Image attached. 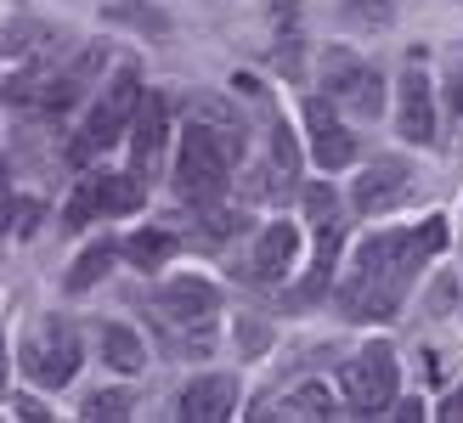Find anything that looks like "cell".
I'll return each instance as SVG.
<instances>
[{
  "label": "cell",
  "instance_id": "23",
  "mask_svg": "<svg viewBox=\"0 0 463 423\" xmlns=\"http://www.w3.org/2000/svg\"><path fill=\"white\" fill-rule=\"evenodd\" d=\"M306 209H311L317 221H334V186H311V193H306Z\"/></svg>",
  "mask_w": 463,
  "mask_h": 423
},
{
  "label": "cell",
  "instance_id": "25",
  "mask_svg": "<svg viewBox=\"0 0 463 423\" xmlns=\"http://www.w3.org/2000/svg\"><path fill=\"white\" fill-rule=\"evenodd\" d=\"M12 412H17V418H29V423H40V418H45V407L34 401V395H17V401H12Z\"/></svg>",
  "mask_w": 463,
  "mask_h": 423
},
{
  "label": "cell",
  "instance_id": "29",
  "mask_svg": "<svg viewBox=\"0 0 463 423\" xmlns=\"http://www.w3.org/2000/svg\"><path fill=\"white\" fill-rule=\"evenodd\" d=\"M0 395H6V350H0Z\"/></svg>",
  "mask_w": 463,
  "mask_h": 423
},
{
  "label": "cell",
  "instance_id": "11",
  "mask_svg": "<svg viewBox=\"0 0 463 423\" xmlns=\"http://www.w3.org/2000/svg\"><path fill=\"white\" fill-rule=\"evenodd\" d=\"M306 130H311V158L322 164V170H345V164H356V136L339 125V113H334V102H311V113H306Z\"/></svg>",
  "mask_w": 463,
  "mask_h": 423
},
{
  "label": "cell",
  "instance_id": "27",
  "mask_svg": "<svg viewBox=\"0 0 463 423\" xmlns=\"http://www.w3.org/2000/svg\"><path fill=\"white\" fill-rule=\"evenodd\" d=\"M447 97H452V113H463V74H452V85H447Z\"/></svg>",
  "mask_w": 463,
  "mask_h": 423
},
{
  "label": "cell",
  "instance_id": "7",
  "mask_svg": "<svg viewBox=\"0 0 463 423\" xmlns=\"http://www.w3.org/2000/svg\"><path fill=\"white\" fill-rule=\"evenodd\" d=\"M158 311L181 327H203L215 322L221 311V288L210 277H165V288H158Z\"/></svg>",
  "mask_w": 463,
  "mask_h": 423
},
{
  "label": "cell",
  "instance_id": "16",
  "mask_svg": "<svg viewBox=\"0 0 463 423\" xmlns=\"http://www.w3.org/2000/svg\"><path fill=\"white\" fill-rule=\"evenodd\" d=\"M97 344H102V362H108V367H119V372H142V367H147V344L136 339L125 322H102Z\"/></svg>",
  "mask_w": 463,
  "mask_h": 423
},
{
  "label": "cell",
  "instance_id": "21",
  "mask_svg": "<svg viewBox=\"0 0 463 423\" xmlns=\"http://www.w3.org/2000/svg\"><path fill=\"white\" fill-rule=\"evenodd\" d=\"M130 412V390H97L85 401V418H97V423H119Z\"/></svg>",
  "mask_w": 463,
  "mask_h": 423
},
{
  "label": "cell",
  "instance_id": "2",
  "mask_svg": "<svg viewBox=\"0 0 463 423\" xmlns=\"http://www.w3.org/2000/svg\"><path fill=\"white\" fill-rule=\"evenodd\" d=\"M396 379H402V367H396V350H390V344H367V350H356V356L345 362V372H339L345 407L362 412V418L384 412L390 401H396Z\"/></svg>",
  "mask_w": 463,
  "mask_h": 423
},
{
  "label": "cell",
  "instance_id": "17",
  "mask_svg": "<svg viewBox=\"0 0 463 423\" xmlns=\"http://www.w3.org/2000/svg\"><path fill=\"white\" fill-rule=\"evenodd\" d=\"M113 260H119V249H113L108 238H97V243H90V249L80 254L74 266H68L62 288H68V294H85V288H97V282H102V277L113 271Z\"/></svg>",
  "mask_w": 463,
  "mask_h": 423
},
{
  "label": "cell",
  "instance_id": "20",
  "mask_svg": "<svg viewBox=\"0 0 463 423\" xmlns=\"http://www.w3.org/2000/svg\"><path fill=\"white\" fill-rule=\"evenodd\" d=\"M283 412L288 418H334V395L322 384H299L294 395H283Z\"/></svg>",
  "mask_w": 463,
  "mask_h": 423
},
{
  "label": "cell",
  "instance_id": "18",
  "mask_svg": "<svg viewBox=\"0 0 463 423\" xmlns=\"http://www.w3.org/2000/svg\"><path fill=\"white\" fill-rule=\"evenodd\" d=\"M170 254H175V238H170V231H158V226L130 231V243H125V260H130L136 271H158Z\"/></svg>",
  "mask_w": 463,
  "mask_h": 423
},
{
  "label": "cell",
  "instance_id": "10",
  "mask_svg": "<svg viewBox=\"0 0 463 423\" xmlns=\"http://www.w3.org/2000/svg\"><path fill=\"white\" fill-rule=\"evenodd\" d=\"M238 379L232 372H203V379H193L187 390H181V418L187 423H226L238 418Z\"/></svg>",
  "mask_w": 463,
  "mask_h": 423
},
{
  "label": "cell",
  "instance_id": "14",
  "mask_svg": "<svg viewBox=\"0 0 463 423\" xmlns=\"http://www.w3.org/2000/svg\"><path fill=\"white\" fill-rule=\"evenodd\" d=\"M402 282H390V277H367V271H356L351 282H345V294H339V305L351 316H362V322H384L390 311L402 305Z\"/></svg>",
  "mask_w": 463,
  "mask_h": 423
},
{
  "label": "cell",
  "instance_id": "5",
  "mask_svg": "<svg viewBox=\"0 0 463 423\" xmlns=\"http://www.w3.org/2000/svg\"><path fill=\"white\" fill-rule=\"evenodd\" d=\"M136 102H142V80H136V68H125V74H113V85L97 97V108H90V119H85V130H80L74 158H90V153L113 147V141L125 136V125H130Z\"/></svg>",
  "mask_w": 463,
  "mask_h": 423
},
{
  "label": "cell",
  "instance_id": "8",
  "mask_svg": "<svg viewBox=\"0 0 463 423\" xmlns=\"http://www.w3.org/2000/svg\"><path fill=\"white\" fill-rule=\"evenodd\" d=\"M419 266H424V254L412 249V231H373V238L356 249V271L390 277V282H402V288H407V277Z\"/></svg>",
  "mask_w": 463,
  "mask_h": 423
},
{
  "label": "cell",
  "instance_id": "22",
  "mask_svg": "<svg viewBox=\"0 0 463 423\" xmlns=\"http://www.w3.org/2000/svg\"><path fill=\"white\" fill-rule=\"evenodd\" d=\"M90 215H97V198H90V181H80V193H74V203H68L62 226H68V231H85V226H90Z\"/></svg>",
  "mask_w": 463,
  "mask_h": 423
},
{
  "label": "cell",
  "instance_id": "13",
  "mask_svg": "<svg viewBox=\"0 0 463 423\" xmlns=\"http://www.w3.org/2000/svg\"><path fill=\"white\" fill-rule=\"evenodd\" d=\"M294 260H299V231L288 221L260 226V238H254V282H283Z\"/></svg>",
  "mask_w": 463,
  "mask_h": 423
},
{
  "label": "cell",
  "instance_id": "15",
  "mask_svg": "<svg viewBox=\"0 0 463 423\" xmlns=\"http://www.w3.org/2000/svg\"><path fill=\"white\" fill-rule=\"evenodd\" d=\"M90 198H97V215H136L147 198V181L125 170V175H97L90 181Z\"/></svg>",
  "mask_w": 463,
  "mask_h": 423
},
{
  "label": "cell",
  "instance_id": "26",
  "mask_svg": "<svg viewBox=\"0 0 463 423\" xmlns=\"http://www.w3.org/2000/svg\"><path fill=\"white\" fill-rule=\"evenodd\" d=\"M390 418H402V423H412V418H424V401H402V407L390 412Z\"/></svg>",
  "mask_w": 463,
  "mask_h": 423
},
{
  "label": "cell",
  "instance_id": "19",
  "mask_svg": "<svg viewBox=\"0 0 463 423\" xmlns=\"http://www.w3.org/2000/svg\"><path fill=\"white\" fill-rule=\"evenodd\" d=\"M339 243H345V238H339V226H334V221H322V226H317V260H311V282H306V299H311V294H322V282L334 277Z\"/></svg>",
  "mask_w": 463,
  "mask_h": 423
},
{
  "label": "cell",
  "instance_id": "1",
  "mask_svg": "<svg viewBox=\"0 0 463 423\" xmlns=\"http://www.w3.org/2000/svg\"><path fill=\"white\" fill-rule=\"evenodd\" d=\"M238 153H243V136H232L221 125H193L181 136V158H175V198L193 203V209L221 203Z\"/></svg>",
  "mask_w": 463,
  "mask_h": 423
},
{
  "label": "cell",
  "instance_id": "12",
  "mask_svg": "<svg viewBox=\"0 0 463 423\" xmlns=\"http://www.w3.org/2000/svg\"><path fill=\"white\" fill-rule=\"evenodd\" d=\"M407 164L402 158H373L367 170L356 175V186H351V203L362 209V215H379V209H390V203H402L407 198Z\"/></svg>",
  "mask_w": 463,
  "mask_h": 423
},
{
  "label": "cell",
  "instance_id": "4",
  "mask_svg": "<svg viewBox=\"0 0 463 423\" xmlns=\"http://www.w3.org/2000/svg\"><path fill=\"white\" fill-rule=\"evenodd\" d=\"M23 372H29V384L40 390H62V384H74V372H80V334L68 322H45L40 334L23 344Z\"/></svg>",
  "mask_w": 463,
  "mask_h": 423
},
{
  "label": "cell",
  "instance_id": "9",
  "mask_svg": "<svg viewBox=\"0 0 463 423\" xmlns=\"http://www.w3.org/2000/svg\"><path fill=\"white\" fill-rule=\"evenodd\" d=\"M424 57V52H419ZM412 57L407 62V74H402V85H396V130L407 136V141H435V90H430V80H424V62Z\"/></svg>",
  "mask_w": 463,
  "mask_h": 423
},
{
  "label": "cell",
  "instance_id": "28",
  "mask_svg": "<svg viewBox=\"0 0 463 423\" xmlns=\"http://www.w3.org/2000/svg\"><path fill=\"white\" fill-rule=\"evenodd\" d=\"M447 418H458V423H463V390H458L452 401H447Z\"/></svg>",
  "mask_w": 463,
  "mask_h": 423
},
{
  "label": "cell",
  "instance_id": "3",
  "mask_svg": "<svg viewBox=\"0 0 463 423\" xmlns=\"http://www.w3.org/2000/svg\"><path fill=\"white\" fill-rule=\"evenodd\" d=\"M322 85H328V102L356 113V119H379L384 113V74L373 62L351 57V52H334L322 62Z\"/></svg>",
  "mask_w": 463,
  "mask_h": 423
},
{
  "label": "cell",
  "instance_id": "6",
  "mask_svg": "<svg viewBox=\"0 0 463 423\" xmlns=\"http://www.w3.org/2000/svg\"><path fill=\"white\" fill-rule=\"evenodd\" d=\"M125 130H130V170L142 181H153L158 158H165V141H170V102L158 97V90H147V97L136 102Z\"/></svg>",
  "mask_w": 463,
  "mask_h": 423
},
{
  "label": "cell",
  "instance_id": "24",
  "mask_svg": "<svg viewBox=\"0 0 463 423\" xmlns=\"http://www.w3.org/2000/svg\"><path fill=\"white\" fill-rule=\"evenodd\" d=\"M0 231H12V170L0 158Z\"/></svg>",
  "mask_w": 463,
  "mask_h": 423
}]
</instances>
